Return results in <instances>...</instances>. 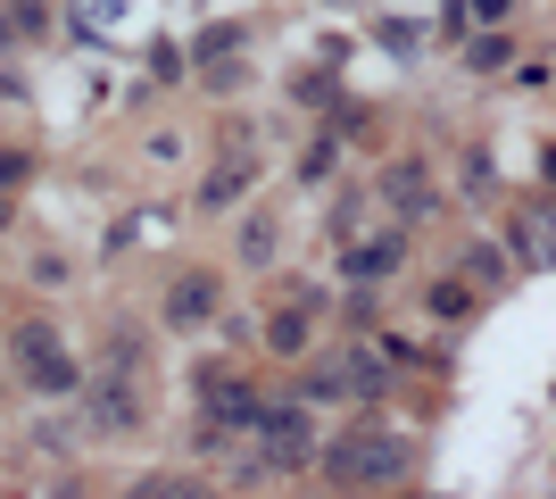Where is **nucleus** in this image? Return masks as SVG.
I'll return each instance as SVG.
<instances>
[{
    "label": "nucleus",
    "instance_id": "obj_1",
    "mask_svg": "<svg viewBox=\"0 0 556 499\" xmlns=\"http://www.w3.org/2000/svg\"><path fill=\"white\" fill-rule=\"evenodd\" d=\"M399 466H407V441L382 425H357V433L325 441V475H341V483H399Z\"/></svg>",
    "mask_w": 556,
    "mask_h": 499
},
{
    "label": "nucleus",
    "instance_id": "obj_2",
    "mask_svg": "<svg viewBox=\"0 0 556 499\" xmlns=\"http://www.w3.org/2000/svg\"><path fill=\"white\" fill-rule=\"evenodd\" d=\"M257 458L266 466H307L316 458V425H307V408H257Z\"/></svg>",
    "mask_w": 556,
    "mask_h": 499
},
{
    "label": "nucleus",
    "instance_id": "obj_3",
    "mask_svg": "<svg viewBox=\"0 0 556 499\" xmlns=\"http://www.w3.org/2000/svg\"><path fill=\"white\" fill-rule=\"evenodd\" d=\"M17 366H25L34 391H67V383H75V366L59 358V333H50V325H25L17 333Z\"/></svg>",
    "mask_w": 556,
    "mask_h": 499
},
{
    "label": "nucleus",
    "instance_id": "obj_4",
    "mask_svg": "<svg viewBox=\"0 0 556 499\" xmlns=\"http://www.w3.org/2000/svg\"><path fill=\"white\" fill-rule=\"evenodd\" d=\"M382 200H391V209H399L391 225H424V216L441 209V191H432V175H424L416 159H399L391 175H382Z\"/></svg>",
    "mask_w": 556,
    "mask_h": 499
},
{
    "label": "nucleus",
    "instance_id": "obj_5",
    "mask_svg": "<svg viewBox=\"0 0 556 499\" xmlns=\"http://www.w3.org/2000/svg\"><path fill=\"white\" fill-rule=\"evenodd\" d=\"M399 259H407V234H374V241H349L341 250V275L349 284H382V275H399Z\"/></svg>",
    "mask_w": 556,
    "mask_h": 499
},
{
    "label": "nucleus",
    "instance_id": "obj_6",
    "mask_svg": "<svg viewBox=\"0 0 556 499\" xmlns=\"http://www.w3.org/2000/svg\"><path fill=\"white\" fill-rule=\"evenodd\" d=\"M515 259L532 266V275H540V266H556V200H540V209L515 216Z\"/></svg>",
    "mask_w": 556,
    "mask_h": 499
},
{
    "label": "nucleus",
    "instance_id": "obj_7",
    "mask_svg": "<svg viewBox=\"0 0 556 499\" xmlns=\"http://www.w3.org/2000/svg\"><path fill=\"white\" fill-rule=\"evenodd\" d=\"M307 341H316V300H291V309L266 316V350L275 358H307Z\"/></svg>",
    "mask_w": 556,
    "mask_h": 499
},
{
    "label": "nucleus",
    "instance_id": "obj_8",
    "mask_svg": "<svg viewBox=\"0 0 556 499\" xmlns=\"http://www.w3.org/2000/svg\"><path fill=\"white\" fill-rule=\"evenodd\" d=\"M216 316V275H175V291H166V325H208Z\"/></svg>",
    "mask_w": 556,
    "mask_h": 499
},
{
    "label": "nucleus",
    "instance_id": "obj_9",
    "mask_svg": "<svg viewBox=\"0 0 556 499\" xmlns=\"http://www.w3.org/2000/svg\"><path fill=\"white\" fill-rule=\"evenodd\" d=\"M92 425H100V433H125V425H141L134 391H125V358H116L109 375H100V391H92Z\"/></svg>",
    "mask_w": 556,
    "mask_h": 499
},
{
    "label": "nucleus",
    "instance_id": "obj_10",
    "mask_svg": "<svg viewBox=\"0 0 556 499\" xmlns=\"http://www.w3.org/2000/svg\"><path fill=\"white\" fill-rule=\"evenodd\" d=\"M134 499H216V491H200V483H184V475H141Z\"/></svg>",
    "mask_w": 556,
    "mask_h": 499
},
{
    "label": "nucleus",
    "instance_id": "obj_11",
    "mask_svg": "<svg viewBox=\"0 0 556 499\" xmlns=\"http://www.w3.org/2000/svg\"><path fill=\"white\" fill-rule=\"evenodd\" d=\"M241 184H250V159H225V166H216V184L200 191V209H225V200H232Z\"/></svg>",
    "mask_w": 556,
    "mask_h": 499
},
{
    "label": "nucleus",
    "instance_id": "obj_12",
    "mask_svg": "<svg viewBox=\"0 0 556 499\" xmlns=\"http://www.w3.org/2000/svg\"><path fill=\"white\" fill-rule=\"evenodd\" d=\"M241 259H275V216H250V225H241Z\"/></svg>",
    "mask_w": 556,
    "mask_h": 499
},
{
    "label": "nucleus",
    "instance_id": "obj_13",
    "mask_svg": "<svg viewBox=\"0 0 556 499\" xmlns=\"http://www.w3.org/2000/svg\"><path fill=\"white\" fill-rule=\"evenodd\" d=\"M465 266H473L482 284H507V250H490V241H473V250H465Z\"/></svg>",
    "mask_w": 556,
    "mask_h": 499
},
{
    "label": "nucleus",
    "instance_id": "obj_14",
    "mask_svg": "<svg viewBox=\"0 0 556 499\" xmlns=\"http://www.w3.org/2000/svg\"><path fill=\"white\" fill-rule=\"evenodd\" d=\"M507 9H515V0H473V17H482V25H498Z\"/></svg>",
    "mask_w": 556,
    "mask_h": 499
},
{
    "label": "nucleus",
    "instance_id": "obj_15",
    "mask_svg": "<svg viewBox=\"0 0 556 499\" xmlns=\"http://www.w3.org/2000/svg\"><path fill=\"white\" fill-rule=\"evenodd\" d=\"M548 184H556V142H548Z\"/></svg>",
    "mask_w": 556,
    "mask_h": 499
}]
</instances>
